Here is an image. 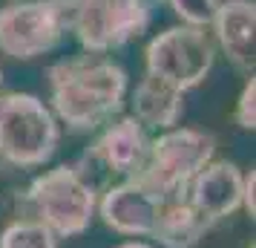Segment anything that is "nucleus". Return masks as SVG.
<instances>
[{
	"mask_svg": "<svg viewBox=\"0 0 256 248\" xmlns=\"http://www.w3.org/2000/svg\"><path fill=\"white\" fill-rule=\"evenodd\" d=\"M46 78L52 101L49 110L75 133L104 127L127 101V72L104 55L84 52L64 58L49 67Z\"/></svg>",
	"mask_w": 256,
	"mask_h": 248,
	"instance_id": "1",
	"label": "nucleus"
},
{
	"mask_svg": "<svg viewBox=\"0 0 256 248\" xmlns=\"http://www.w3.org/2000/svg\"><path fill=\"white\" fill-rule=\"evenodd\" d=\"M98 190L78 173L75 165H58L20 193V219L46 225L58 239L84 234L95 216Z\"/></svg>",
	"mask_w": 256,
	"mask_h": 248,
	"instance_id": "2",
	"label": "nucleus"
},
{
	"mask_svg": "<svg viewBox=\"0 0 256 248\" xmlns=\"http://www.w3.org/2000/svg\"><path fill=\"white\" fill-rule=\"evenodd\" d=\"M58 142V118L38 95H0V162L12 167H40L55 156Z\"/></svg>",
	"mask_w": 256,
	"mask_h": 248,
	"instance_id": "3",
	"label": "nucleus"
},
{
	"mask_svg": "<svg viewBox=\"0 0 256 248\" xmlns=\"http://www.w3.org/2000/svg\"><path fill=\"white\" fill-rule=\"evenodd\" d=\"M213 156H216L213 133L196 127H173L164 130L158 139H150L147 165L136 179L162 199L187 196L190 182L208 162H213Z\"/></svg>",
	"mask_w": 256,
	"mask_h": 248,
	"instance_id": "4",
	"label": "nucleus"
},
{
	"mask_svg": "<svg viewBox=\"0 0 256 248\" xmlns=\"http://www.w3.org/2000/svg\"><path fill=\"white\" fill-rule=\"evenodd\" d=\"M66 12L70 32L92 55L121 49L150 26V0H66Z\"/></svg>",
	"mask_w": 256,
	"mask_h": 248,
	"instance_id": "5",
	"label": "nucleus"
},
{
	"mask_svg": "<svg viewBox=\"0 0 256 248\" xmlns=\"http://www.w3.org/2000/svg\"><path fill=\"white\" fill-rule=\"evenodd\" d=\"M216 61V44L208 29L198 26H170L147 44L144 67L147 75L162 78L178 93H187L204 81Z\"/></svg>",
	"mask_w": 256,
	"mask_h": 248,
	"instance_id": "6",
	"label": "nucleus"
},
{
	"mask_svg": "<svg viewBox=\"0 0 256 248\" xmlns=\"http://www.w3.org/2000/svg\"><path fill=\"white\" fill-rule=\"evenodd\" d=\"M66 32V0H18L0 9V52L14 61H32L58 49Z\"/></svg>",
	"mask_w": 256,
	"mask_h": 248,
	"instance_id": "7",
	"label": "nucleus"
},
{
	"mask_svg": "<svg viewBox=\"0 0 256 248\" xmlns=\"http://www.w3.org/2000/svg\"><path fill=\"white\" fill-rule=\"evenodd\" d=\"M150 156V136L147 127L132 116L106 121L104 133L92 142V147L75 162L78 170H101L112 179H132L138 176Z\"/></svg>",
	"mask_w": 256,
	"mask_h": 248,
	"instance_id": "8",
	"label": "nucleus"
},
{
	"mask_svg": "<svg viewBox=\"0 0 256 248\" xmlns=\"http://www.w3.org/2000/svg\"><path fill=\"white\" fill-rule=\"evenodd\" d=\"M162 196H156L144 182L138 179H124L118 185L101 193V199L95 205L98 216L104 219L106 228H112L121 236H150L158 208H162Z\"/></svg>",
	"mask_w": 256,
	"mask_h": 248,
	"instance_id": "9",
	"label": "nucleus"
},
{
	"mask_svg": "<svg viewBox=\"0 0 256 248\" xmlns=\"http://www.w3.org/2000/svg\"><path fill=\"white\" fill-rule=\"evenodd\" d=\"M213 44L228 55L233 67L254 75L256 64V3L254 0H222L213 21Z\"/></svg>",
	"mask_w": 256,
	"mask_h": 248,
	"instance_id": "10",
	"label": "nucleus"
},
{
	"mask_svg": "<svg viewBox=\"0 0 256 248\" xmlns=\"http://www.w3.org/2000/svg\"><path fill=\"white\" fill-rule=\"evenodd\" d=\"M242 185L244 173L233 162L216 159L198 170V176L187 188V199L216 225L242 208Z\"/></svg>",
	"mask_w": 256,
	"mask_h": 248,
	"instance_id": "11",
	"label": "nucleus"
},
{
	"mask_svg": "<svg viewBox=\"0 0 256 248\" xmlns=\"http://www.w3.org/2000/svg\"><path fill=\"white\" fill-rule=\"evenodd\" d=\"M210 228L213 222L187 196H176L162 202L150 239L162 248H196Z\"/></svg>",
	"mask_w": 256,
	"mask_h": 248,
	"instance_id": "12",
	"label": "nucleus"
},
{
	"mask_svg": "<svg viewBox=\"0 0 256 248\" xmlns=\"http://www.w3.org/2000/svg\"><path fill=\"white\" fill-rule=\"evenodd\" d=\"M130 107H132V118L141 121L144 127L152 130H173L182 121L184 113V93H178L162 78H152L144 72V78L136 84V90L130 95Z\"/></svg>",
	"mask_w": 256,
	"mask_h": 248,
	"instance_id": "13",
	"label": "nucleus"
},
{
	"mask_svg": "<svg viewBox=\"0 0 256 248\" xmlns=\"http://www.w3.org/2000/svg\"><path fill=\"white\" fill-rule=\"evenodd\" d=\"M0 248H58V236L35 219H14L3 228Z\"/></svg>",
	"mask_w": 256,
	"mask_h": 248,
	"instance_id": "14",
	"label": "nucleus"
},
{
	"mask_svg": "<svg viewBox=\"0 0 256 248\" xmlns=\"http://www.w3.org/2000/svg\"><path fill=\"white\" fill-rule=\"evenodd\" d=\"M167 3H170V9L182 18V24L208 29L222 0H167Z\"/></svg>",
	"mask_w": 256,
	"mask_h": 248,
	"instance_id": "15",
	"label": "nucleus"
},
{
	"mask_svg": "<svg viewBox=\"0 0 256 248\" xmlns=\"http://www.w3.org/2000/svg\"><path fill=\"white\" fill-rule=\"evenodd\" d=\"M233 121H236V127H242V130H254L256 127V78L254 75L244 81L242 93L236 98Z\"/></svg>",
	"mask_w": 256,
	"mask_h": 248,
	"instance_id": "16",
	"label": "nucleus"
},
{
	"mask_svg": "<svg viewBox=\"0 0 256 248\" xmlns=\"http://www.w3.org/2000/svg\"><path fill=\"white\" fill-rule=\"evenodd\" d=\"M256 170L250 167V173H244V185H242V208L250 216L256 213Z\"/></svg>",
	"mask_w": 256,
	"mask_h": 248,
	"instance_id": "17",
	"label": "nucleus"
},
{
	"mask_svg": "<svg viewBox=\"0 0 256 248\" xmlns=\"http://www.w3.org/2000/svg\"><path fill=\"white\" fill-rule=\"evenodd\" d=\"M118 248H152V245H147V242H124V245H118Z\"/></svg>",
	"mask_w": 256,
	"mask_h": 248,
	"instance_id": "18",
	"label": "nucleus"
},
{
	"mask_svg": "<svg viewBox=\"0 0 256 248\" xmlns=\"http://www.w3.org/2000/svg\"><path fill=\"white\" fill-rule=\"evenodd\" d=\"M0 87H3V67H0Z\"/></svg>",
	"mask_w": 256,
	"mask_h": 248,
	"instance_id": "19",
	"label": "nucleus"
},
{
	"mask_svg": "<svg viewBox=\"0 0 256 248\" xmlns=\"http://www.w3.org/2000/svg\"><path fill=\"white\" fill-rule=\"evenodd\" d=\"M14 3H18V0H14Z\"/></svg>",
	"mask_w": 256,
	"mask_h": 248,
	"instance_id": "20",
	"label": "nucleus"
}]
</instances>
